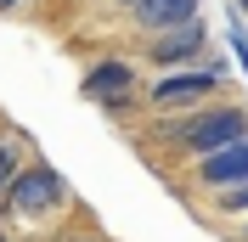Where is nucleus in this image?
<instances>
[{"label": "nucleus", "instance_id": "nucleus-1", "mask_svg": "<svg viewBox=\"0 0 248 242\" xmlns=\"http://www.w3.org/2000/svg\"><path fill=\"white\" fill-rule=\"evenodd\" d=\"M170 141L192 158L203 152H220L232 141H248V107L243 102H209L192 107V113H170Z\"/></svg>", "mask_w": 248, "mask_h": 242}, {"label": "nucleus", "instance_id": "nucleus-2", "mask_svg": "<svg viewBox=\"0 0 248 242\" xmlns=\"http://www.w3.org/2000/svg\"><path fill=\"white\" fill-rule=\"evenodd\" d=\"M226 79H232L226 62H220V57H203V62H192V68H170V74H158L153 85H147V102H153L158 113H192V107L220 102Z\"/></svg>", "mask_w": 248, "mask_h": 242}, {"label": "nucleus", "instance_id": "nucleus-3", "mask_svg": "<svg viewBox=\"0 0 248 242\" xmlns=\"http://www.w3.org/2000/svg\"><path fill=\"white\" fill-rule=\"evenodd\" d=\"M62 203H68V181H62V169H51L46 158H29V169L12 181V192L0 197V209L12 214L17 226H46L57 220Z\"/></svg>", "mask_w": 248, "mask_h": 242}, {"label": "nucleus", "instance_id": "nucleus-4", "mask_svg": "<svg viewBox=\"0 0 248 242\" xmlns=\"http://www.w3.org/2000/svg\"><path fill=\"white\" fill-rule=\"evenodd\" d=\"M79 91H85V102H96L102 113H124V107L136 102V62H124V57H108V62H96L91 74L79 79Z\"/></svg>", "mask_w": 248, "mask_h": 242}, {"label": "nucleus", "instance_id": "nucleus-5", "mask_svg": "<svg viewBox=\"0 0 248 242\" xmlns=\"http://www.w3.org/2000/svg\"><path fill=\"white\" fill-rule=\"evenodd\" d=\"M203 57H209V29H203V17L147 40V62H153L158 74H170V68H192V62H203Z\"/></svg>", "mask_w": 248, "mask_h": 242}, {"label": "nucleus", "instance_id": "nucleus-6", "mask_svg": "<svg viewBox=\"0 0 248 242\" xmlns=\"http://www.w3.org/2000/svg\"><path fill=\"white\" fill-rule=\"evenodd\" d=\"M243 181H248V141H232L220 152L192 158V186L198 192H226V186H243Z\"/></svg>", "mask_w": 248, "mask_h": 242}, {"label": "nucleus", "instance_id": "nucleus-7", "mask_svg": "<svg viewBox=\"0 0 248 242\" xmlns=\"http://www.w3.org/2000/svg\"><path fill=\"white\" fill-rule=\"evenodd\" d=\"M136 29L153 40V34H170V29H181V23H198L203 17V0H147V6H136Z\"/></svg>", "mask_w": 248, "mask_h": 242}, {"label": "nucleus", "instance_id": "nucleus-8", "mask_svg": "<svg viewBox=\"0 0 248 242\" xmlns=\"http://www.w3.org/2000/svg\"><path fill=\"white\" fill-rule=\"evenodd\" d=\"M29 158H34V152H29V141L17 136V130H0V197L12 192V181L29 169Z\"/></svg>", "mask_w": 248, "mask_h": 242}, {"label": "nucleus", "instance_id": "nucleus-9", "mask_svg": "<svg viewBox=\"0 0 248 242\" xmlns=\"http://www.w3.org/2000/svg\"><path fill=\"white\" fill-rule=\"evenodd\" d=\"M226 40H232V57H237V68H243V85H248V17H237V12H232V29H226Z\"/></svg>", "mask_w": 248, "mask_h": 242}, {"label": "nucleus", "instance_id": "nucleus-10", "mask_svg": "<svg viewBox=\"0 0 248 242\" xmlns=\"http://www.w3.org/2000/svg\"><path fill=\"white\" fill-rule=\"evenodd\" d=\"M220 214H248V181L243 186H226V192H215Z\"/></svg>", "mask_w": 248, "mask_h": 242}, {"label": "nucleus", "instance_id": "nucleus-11", "mask_svg": "<svg viewBox=\"0 0 248 242\" xmlns=\"http://www.w3.org/2000/svg\"><path fill=\"white\" fill-rule=\"evenodd\" d=\"M17 6H23V0H0V12H17Z\"/></svg>", "mask_w": 248, "mask_h": 242}, {"label": "nucleus", "instance_id": "nucleus-12", "mask_svg": "<svg viewBox=\"0 0 248 242\" xmlns=\"http://www.w3.org/2000/svg\"><path fill=\"white\" fill-rule=\"evenodd\" d=\"M119 6H124V12H136V6H147V0H119Z\"/></svg>", "mask_w": 248, "mask_h": 242}, {"label": "nucleus", "instance_id": "nucleus-13", "mask_svg": "<svg viewBox=\"0 0 248 242\" xmlns=\"http://www.w3.org/2000/svg\"><path fill=\"white\" fill-rule=\"evenodd\" d=\"M232 6H237V17H248V0H232Z\"/></svg>", "mask_w": 248, "mask_h": 242}, {"label": "nucleus", "instance_id": "nucleus-14", "mask_svg": "<svg viewBox=\"0 0 248 242\" xmlns=\"http://www.w3.org/2000/svg\"><path fill=\"white\" fill-rule=\"evenodd\" d=\"M237 242H248V226H243V231H237Z\"/></svg>", "mask_w": 248, "mask_h": 242}, {"label": "nucleus", "instance_id": "nucleus-15", "mask_svg": "<svg viewBox=\"0 0 248 242\" xmlns=\"http://www.w3.org/2000/svg\"><path fill=\"white\" fill-rule=\"evenodd\" d=\"M91 242H96V237H91Z\"/></svg>", "mask_w": 248, "mask_h": 242}]
</instances>
